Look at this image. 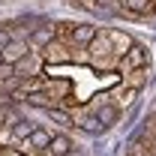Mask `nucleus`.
<instances>
[{"mask_svg": "<svg viewBox=\"0 0 156 156\" xmlns=\"http://www.w3.org/2000/svg\"><path fill=\"white\" fill-rule=\"evenodd\" d=\"M21 54H27V45H24V42H12V45H9V48L3 51V60H6L9 66H12V63L21 57Z\"/></svg>", "mask_w": 156, "mask_h": 156, "instance_id": "nucleus-1", "label": "nucleus"}, {"mask_svg": "<svg viewBox=\"0 0 156 156\" xmlns=\"http://www.w3.org/2000/svg\"><path fill=\"white\" fill-rule=\"evenodd\" d=\"M51 153L54 156H66L69 153V141H66V138H51Z\"/></svg>", "mask_w": 156, "mask_h": 156, "instance_id": "nucleus-2", "label": "nucleus"}, {"mask_svg": "<svg viewBox=\"0 0 156 156\" xmlns=\"http://www.w3.org/2000/svg\"><path fill=\"white\" fill-rule=\"evenodd\" d=\"M30 144H36V147H45V144H51V138L45 135V132H33L30 141H24V147H30Z\"/></svg>", "mask_w": 156, "mask_h": 156, "instance_id": "nucleus-3", "label": "nucleus"}, {"mask_svg": "<svg viewBox=\"0 0 156 156\" xmlns=\"http://www.w3.org/2000/svg\"><path fill=\"white\" fill-rule=\"evenodd\" d=\"M129 6L135 12H144V9H150V0H129Z\"/></svg>", "mask_w": 156, "mask_h": 156, "instance_id": "nucleus-4", "label": "nucleus"}, {"mask_svg": "<svg viewBox=\"0 0 156 156\" xmlns=\"http://www.w3.org/2000/svg\"><path fill=\"white\" fill-rule=\"evenodd\" d=\"M12 45V36H9V30H0V51H6Z\"/></svg>", "mask_w": 156, "mask_h": 156, "instance_id": "nucleus-5", "label": "nucleus"}, {"mask_svg": "<svg viewBox=\"0 0 156 156\" xmlns=\"http://www.w3.org/2000/svg\"><path fill=\"white\" fill-rule=\"evenodd\" d=\"M21 135H33V126L30 123H21L18 129H15V138H21Z\"/></svg>", "mask_w": 156, "mask_h": 156, "instance_id": "nucleus-6", "label": "nucleus"}, {"mask_svg": "<svg viewBox=\"0 0 156 156\" xmlns=\"http://www.w3.org/2000/svg\"><path fill=\"white\" fill-rule=\"evenodd\" d=\"M99 120H102V123H111V120H114V108H105V111L99 114Z\"/></svg>", "mask_w": 156, "mask_h": 156, "instance_id": "nucleus-7", "label": "nucleus"}]
</instances>
